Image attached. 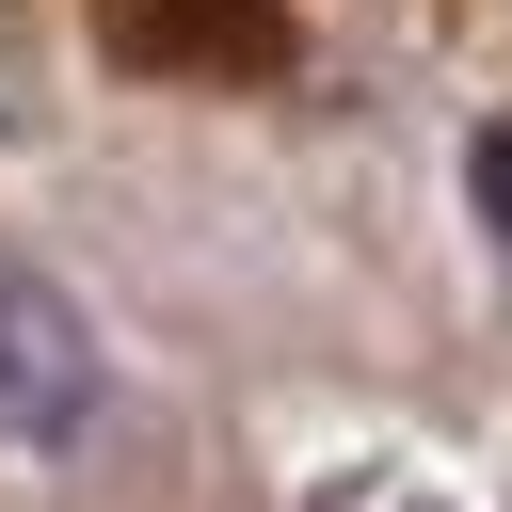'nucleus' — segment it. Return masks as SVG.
Listing matches in <instances>:
<instances>
[{"label":"nucleus","instance_id":"obj_1","mask_svg":"<svg viewBox=\"0 0 512 512\" xmlns=\"http://www.w3.org/2000/svg\"><path fill=\"white\" fill-rule=\"evenodd\" d=\"M80 432H96V320L32 256H0V448H80Z\"/></svg>","mask_w":512,"mask_h":512}]
</instances>
